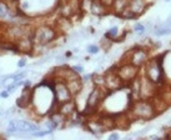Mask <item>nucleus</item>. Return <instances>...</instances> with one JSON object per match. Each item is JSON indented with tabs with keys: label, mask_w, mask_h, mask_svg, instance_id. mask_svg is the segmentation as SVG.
Segmentation results:
<instances>
[{
	"label": "nucleus",
	"mask_w": 171,
	"mask_h": 140,
	"mask_svg": "<svg viewBox=\"0 0 171 140\" xmlns=\"http://www.w3.org/2000/svg\"><path fill=\"white\" fill-rule=\"evenodd\" d=\"M127 114L132 120H142V122L151 120L157 115L153 102L146 99H139L132 102L130 108L127 109Z\"/></svg>",
	"instance_id": "f257e3e1"
},
{
	"label": "nucleus",
	"mask_w": 171,
	"mask_h": 140,
	"mask_svg": "<svg viewBox=\"0 0 171 140\" xmlns=\"http://www.w3.org/2000/svg\"><path fill=\"white\" fill-rule=\"evenodd\" d=\"M166 54V53H165ZM165 54H161L154 59H149V62L146 63V76L151 80L153 83H155L157 86H161L166 82V75L164 70V59Z\"/></svg>",
	"instance_id": "f03ea898"
},
{
	"label": "nucleus",
	"mask_w": 171,
	"mask_h": 140,
	"mask_svg": "<svg viewBox=\"0 0 171 140\" xmlns=\"http://www.w3.org/2000/svg\"><path fill=\"white\" fill-rule=\"evenodd\" d=\"M149 59H150L149 49L145 46H141V45H136L135 48H132L131 50H129L125 54L122 63H131L132 65L141 68L142 65H146Z\"/></svg>",
	"instance_id": "7ed1b4c3"
},
{
	"label": "nucleus",
	"mask_w": 171,
	"mask_h": 140,
	"mask_svg": "<svg viewBox=\"0 0 171 140\" xmlns=\"http://www.w3.org/2000/svg\"><path fill=\"white\" fill-rule=\"evenodd\" d=\"M109 90L105 89L103 90L101 86H96L94 85L89 98H87V102H86V106L84 109V115H90V114H94L95 111H96L98 106L100 105L101 102H104V100L106 99V96L109 95Z\"/></svg>",
	"instance_id": "20e7f679"
},
{
	"label": "nucleus",
	"mask_w": 171,
	"mask_h": 140,
	"mask_svg": "<svg viewBox=\"0 0 171 140\" xmlns=\"http://www.w3.org/2000/svg\"><path fill=\"white\" fill-rule=\"evenodd\" d=\"M139 69L140 68L132 65L131 63H122L120 66H116V73L122 80L125 88L130 86L132 80H135L139 76Z\"/></svg>",
	"instance_id": "39448f33"
},
{
	"label": "nucleus",
	"mask_w": 171,
	"mask_h": 140,
	"mask_svg": "<svg viewBox=\"0 0 171 140\" xmlns=\"http://www.w3.org/2000/svg\"><path fill=\"white\" fill-rule=\"evenodd\" d=\"M31 36H33V42L35 44L45 45V44H49L50 42H52L54 38L56 36V33L52 28L44 25V26L37 28L34 31V34H31Z\"/></svg>",
	"instance_id": "423d86ee"
},
{
	"label": "nucleus",
	"mask_w": 171,
	"mask_h": 140,
	"mask_svg": "<svg viewBox=\"0 0 171 140\" xmlns=\"http://www.w3.org/2000/svg\"><path fill=\"white\" fill-rule=\"evenodd\" d=\"M52 91H54V99L59 104H63V103L68 102V100L72 99L71 93L69 91L65 82H63V80H56L55 79L54 85H52Z\"/></svg>",
	"instance_id": "0eeeda50"
},
{
	"label": "nucleus",
	"mask_w": 171,
	"mask_h": 140,
	"mask_svg": "<svg viewBox=\"0 0 171 140\" xmlns=\"http://www.w3.org/2000/svg\"><path fill=\"white\" fill-rule=\"evenodd\" d=\"M157 94V85L145 75L140 78V98L151 100Z\"/></svg>",
	"instance_id": "6e6552de"
},
{
	"label": "nucleus",
	"mask_w": 171,
	"mask_h": 140,
	"mask_svg": "<svg viewBox=\"0 0 171 140\" xmlns=\"http://www.w3.org/2000/svg\"><path fill=\"white\" fill-rule=\"evenodd\" d=\"M109 91H118L121 90L122 88H125L122 80L120 79V76L116 73V68L110 69L106 75H105V85H104Z\"/></svg>",
	"instance_id": "1a4fd4ad"
},
{
	"label": "nucleus",
	"mask_w": 171,
	"mask_h": 140,
	"mask_svg": "<svg viewBox=\"0 0 171 140\" xmlns=\"http://www.w3.org/2000/svg\"><path fill=\"white\" fill-rule=\"evenodd\" d=\"M127 6L138 18L146 11V9L149 8V2H146V0H129Z\"/></svg>",
	"instance_id": "9d476101"
},
{
	"label": "nucleus",
	"mask_w": 171,
	"mask_h": 140,
	"mask_svg": "<svg viewBox=\"0 0 171 140\" xmlns=\"http://www.w3.org/2000/svg\"><path fill=\"white\" fill-rule=\"evenodd\" d=\"M65 84H66V86H68V89H69V91L71 93L72 96L78 95V94L83 90V80H81L79 76L66 80Z\"/></svg>",
	"instance_id": "9b49d317"
},
{
	"label": "nucleus",
	"mask_w": 171,
	"mask_h": 140,
	"mask_svg": "<svg viewBox=\"0 0 171 140\" xmlns=\"http://www.w3.org/2000/svg\"><path fill=\"white\" fill-rule=\"evenodd\" d=\"M31 103H33V90L29 88H25L21 93V96L16 100V104L19 108L24 109V108H28Z\"/></svg>",
	"instance_id": "f8f14e48"
},
{
	"label": "nucleus",
	"mask_w": 171,
	"mask_h": 140,
	"mask_svg": "<svg viewBox=\"0 0 171 140\" xmlns=\"http://www.w3.org/2000/svg\"><path fill=\"white\" fill-rule=\"evenodd\" d=\"M59 111H60L63 115H65V116L72 115V113L75 111V102H74L72 99H70V100H68V102L60 104Z\"/></svg>",
	"instance_id": "ddd939ff"
},
{
	"label": "nucleus",
	"mask_w": 171,
	"mask_h": 140,
	"mask_svg": "<svg viewBox=\"0 0 171 140\" xmlns=\"http://www.w3.org/2000/svg\"><path fill=\"white\" fill-rule=\"evenodd\" d=\"M87 129L90 130V133L95 134V135H99V134H103L105 131L104 126L101 125V123L99 120H95V122H87Z\"/></svg>",
	"instance_id": "4468645a"
},
{
	"label": "nucleus",
	"mask_w": 171,
	"mask_h": 140,
	"mask_svg": "<svg viewBox=\"0 0 171 140\" xmlns=\"http://www.w3.org/2000/svg\"><path fill=\"white\" fill-rule=\"evenodd\" d=\"M127 5H129V0H115L112 4V10L116 15H119Z\"/></svg>",
	"instance_id": "2eb2a0df"
},
{
	"label": "nucleus",
	"mask_w": 171,
	"mask_h": 140,
	"mask_svg": "<svg viewBox=\"0 0 171 140\" xmlns=\"http://www.w3.org/2000/svg\"><path fill=\"white\" fill-rule=\"evenodd\" d=\"M65 115H63L60 111H55V113H52L51 114V116H50V119L52 120V122L56 124V125H59V124H61V123H64V120H65Z\"/></svg>",
	"instance_id": "dca6fc26"
},
{
	"label": "nucleus",
	"mask_w": 171,
	"mask_h": 140,
	"mask_svg": "<svg viewBox=\"0 0 171 140\" xmlns=\"http://www.w3.org/2000/svg\"><path fill=\"white\" fill-rule=\"evenodd\" d=\"M170 33H171V26H170V25H169V26L161 25V26H159V28L155 29V35H157V36L167 35V34H170Z\"/></svg>",
	"instance_id": "f3484780"
},
{
	"label": "nucleus",
	"mask_w": 171,
	"mask_h": 140,
	"mask_svg": "<svg viewBox=\"0 0 171 140\" xmlns=\"http://www.w3.org/2000/svg\"><path fill=\"white\" fill-rule=\"evenodd\" d=\"M118 34H119V31H118V28L116 26H114V28H111L106 34H105V36L106 38H109V39H111V40H115L116 39V36H118Z\"/></svg>",
	"instance_id": "a211bd4d"
},
{
	"label": "nucleus",
	"mask_w": 171,
	"mask_h": 140,
	"mask_svg": "<svg viewBox=\"0 0 171 140\" xmlns=\"http://www.w3.org/2000/svg\"><path fill=\"white\" fill-rule=\"evenodd\" d=\"M17 131V120H11L8 126V134H14Z\"/></svg>",
	"instance_id": "6ab92c4d"
},
{
	"label": "nucleus",
	"mask_w": 171,
	"mask_h": 140,
	"mask_svg": "<svg viewBox=\"0 0 171 140\" xmlns=\"http://www.w3.org/2000/svg\"><path fill=\"white\" fill-rule=\"evenodd\" d=\"M8 13H9V10H8L6 5L5 4H0V19H4L8 15Z\"/></svg>",
	"instance_id": "aec40b11"
},
{
	"label": "nucleus",
	"mask_w": 171,
	"mask_h": 140,
	"mask_svg": "<svg viewBox=\"0 0 171 140\" xmlns=\"http://www.w3.org/2000/svg\"><path fill=\"white\" fill-rule=\"evenodd\" d=\"M134 30H135L138 34H144V31H145V26H144L142 24H136V25L134 26Z\"/></svg>",
	"instance_id": "412c9836"
},
{
	"label": "nucleus",
	"mask_w": 171,
	"mask_h": 140,
	"mask_svg": "<svg viewBox=\"0 0 171 140\" xmlns=\"http://www.w3.org/2000/svg\"><path fill=\"white\" fill-rule=\"evenodd\" d=\"M45 125H46V128H48V130H51V131H52V130H54V129H55L56 126H58V125H56V124H55V123L52 122V120H51V119L49 120V122H46V123H45Z\"/></svg>",
	"instance_id": "4be33fe9"
},
{
	"label": "nucleus",
	"mask_w": 171,
	"mask_h": 140,
	"mask_svg": "<svg viewBox=\"0 0 171 140\" xmlns=\"http://www.w3.org/2000/svg\"><path fill=\"white\" fill-rule=\"evenodd\" d=\"M87 51H89L90 54H96V53L99 51V48H98L96 45H90V46L87 48Z\"/></svg>",
	"instance_id": "5701e85b"
},
{
	"label": "nucleus",
	"mask_w": 171,
	"mask_h": 140,
	"mask_svg": "<svg viewBox=\"0 0 171 140\" xmlns=\"http://www.w3.org/2000/svg\"><path fill=\"white\" fill-rule=\"evenodd\" d=\"M109 139H111V140H116V139H119V134H118V133H112V134L109 136Z\"/></svg>",
	"instance_id": "b1692460"
},
{
	"label": "nucleus",
	"mask_w": 171,
	"mask_h": 140,
	"mask_svg": "<svg viewBox=\"0 0 171 140\" xmlns=\"http://www.w3.org/2000/svg\"><path fill=\"white\" fill-rule=\"evenodd\" d=\"M72 69L76 73H83L84 71V68H81V66H72Z\"/></svg>",
	"instance_id": "393cba45"
},
{
	"label": "nucleus",
	"mask_w": 171,
	"mask_h": 140,
	"mask_svg": "<svg viewBox=\"0 0 171 140\" xmlns=\"http://www.w3.org/2000/svg\"><path fill=\"white\" fill-rule=\"evenodd\" d=\"M25 64H26V60H25V59H21L20 62L17 63V66H19V68H21V66H24Z\"/></svg>",
	"instance_id": "a878e982"
},
{
	"label": "nucleus",
	"mask_w": 171,
	"mask_h": 140,
	"mask_svg": "<svg viewBox=\"0 0 171 140\" xmlns=\"http://www.w3.org/2000/svg\"><path fill=\"white\" fill-rule=\"evenodd\" d=\"M165 139H171V128L166 131V135H165Z\"/></svg>",
	"instance_id": "bb28decb"
},
{
	"label": "nucleus",
	"mask_w": 171,
	"mask_h": 140,
	"mask_svg": "<svg viewBox=\"0 0 171 140\" xmlns=\"http://www.w3.org/2000/svg\"><path fill=\"white\" fill-rule=\"evenodd\" d=\"M147 139H151V140H160L161 138H160V136H156V135H151V136H149Z\"/></svg>",
	"instance_id": "cd10ccee"
},
{
	"label": "nucleus",
	"mask_w": 171,
	"mask_h": 140,
	"mask_svg": "<svg viewBox=\"0 0 171 140\" xmlns=\"http://www.w3.org/2000/svg\"><path fill=\"white\" fill-rule=\"evenodd\" d=\"M8 95H9V94H8L6 91H3V93H2V96H3V98H8Z\"/></svg>",
	"instance_id": "c85d7f7f"
},
{
	"label": "nucleus",
	"mask_w": 171,
	"mask_h": 140,
	"mask_svg": "<svg viewBox=\"0 0 171 140\" xmlns=\"http://www.w3.org/2000/svg\"><path fill=\"white\" fill-rule=\"evenodd\" d=\"M170 26H171V23H170Z\"/></svg>",
	"instance_id": "c756f323"
}]
</instances>
